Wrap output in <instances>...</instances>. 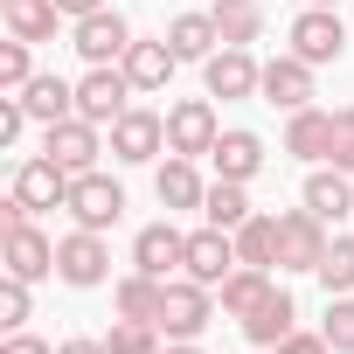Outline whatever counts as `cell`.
<instances>
[{
  "instance_id": "39",
  "label": "cell",
  "mask_w": 354,
  "mask_h": 354,
  "mask_svg": "<svg viewBox=\"0 0 354 354\" xmlns=\"http://www.w3.org/2000/svg\"><path fill=\"white\" fill-rule=\"evenodd\" d=\"M56 8H63L70 21H84V15H97V8H104V0H56Z\"/></svg>"
},
{
  "instance_id": "27",
  "label": "cell",
  "mask_w": 354,
  "mask_h": 354,
  "mask_svg": "<svg viewBox=\"0 0 354 354\" xmlns=\"http://www.w3.org/2000/svg\"><path fill=\"white\" fill-rule=\"evenodd\" d=\"M0 15H8V35L15 42H49L56 35V0H0Z\"/></svg>"
},
{
  "instance_id": "17",
  "label": "cell",
  "mask_w": 354,
  "mask_h": 354,
  "mask_svg": "<svg viewBox=\"0 0 354 354\" xmlns=\"http://www.w3.org/2000/svg\"><path fill=\"white\" fill-rule=\"evenodd\" d=\"M132 264L153 271V278H174V271L188 264V236L174 230V223H146V230L132 236Z\"/></svg>"
},
{
  "instance_id": "28",
  "label": "cell",
  "mask_w": 354,
  "mask_h": 354,
  "mask_svg": "<svg viewBox=\"0 0 354 354\" xmlns=\"http://www.w3.org/2000/svg\"><path fill=\"white\" fill-rule=\"evenodd\" d=\"M292 319H299V306H292V292H271L250 319H243V340L250 347H278L285 333H292Z\"/></svg>"
},
{
  "instance_id": "4",
  "label": "cell",
  "mask_w": 354,
  "mask_h": 354,
  "mask_svg": "<svg viewBox=\"0 0 354 354\" xmlns=\"http://www.w3.org/2000/svg\"><path fill=\"white\" fill-rule=\"evenodd\" d=\"M56 278L77 285V292L104 285V278H111V243H104V230H70V236L56 243Z\"/></svg>"
},
{
  "instance_id": "42",
  "label": "cell",
  "mask_w": 354,
  "mask_h": 354,
  "mask_svg": "<svg viewBox=\"0 0 354 354\" xmlns=\"http://www.w3.org/2000/svg\"><path fill=\"white\" fill-rule=\"evenodd\" d=\"M313 8H340V0H313Z\"/></svg>"
},
{
  "instance_id": "32",
  "label": "cell",
  "mask_w": 354,
  "mask_h": 354,
  "mask_svg": "<svg viewBox=\"0 0 354 354\" xmlns=\"http://www.w3.org/2000/svg\"><path fill=\"white\" fill-rule=\"evenodd\" d=\"M104 347H111V354H160V326H146V319H111Z\"/></svg>"
},
{
  "instance_id": "34",
  "label": "cell",
  "mask_w": 354,
  "mask_h": 354,
  "mask_svg": "<svg viewBox=\"0 0 354 354\" xmlns=\"http://www.w3.org/2000/svg\"><path fill=\"white\" fill-rule=\"evenodd\" d=\"M28 49L35 42H0V91H28V77H35V63H28Z\"/></svg>"
},
{
  "instance_id": "36",
  "label": "cell",
  "mask_w": 354,
  "mask_h": 354,
  "mask_svg": "<svg viewBox=\"0 0 354 354\" xmlns=\"http://www.w3.org/2000/svg\"><path fill=\"white\" fill-rule=\"evenodd\" d=\"M326 167L354 174V104H340V111H333V160H326Z\"/></svg>"
},
{
  "instance_id": "22",
  "label": "cell",
  "mask_w": 354,
  "mask_h": 354,
  "mask_svg": "<svg viewBox=\"0 0 354 354\" xmlns=\"http://www.w3.org/2000/svg\"><path fill=\"white\" fill-rule=\"evenodd\" d=\"M111 306H118V319H146V326H160V306H167V278H153V271H132V278H118Z\"/></svg>"
},
{
  "instance_id": "2",
  "label": "cell",
  "mask_w": 354,
  "mask_h": 354,
  "mask_svg": "<svg viewBox=\"0 0 354 354\" xmlns=\"http://www.w3.org/2000/svg\"><path fill=\"white\" fill-rule=\"evenodd\" d=\"M209 319H216V292H209V285H195L188 271L167 278V306H160V333H167V340H202Z\"/></svg>"
},
{
  "instance_id": "13",
  "label": "cell",
  "mask_w": 354,
  "mask_h": 354,
  "mask_svg": "<svg viewBox=\"0 0 354 354\" xmlns=\"http://www.w3.org/2000/svg\"><path fill=\"white\" fill-rule=\"evenodd\" d=\"M160 146H167V118L160 111H125L118 125H111V153L125 160V167H146V160H160Z\"/></svg>"
},
{
  "instance_id": "5",
  "label": "cell",
  "mask_w": 354,
  "mask_h": 354,
  "mask_svg": "<svg viewBox=\"0 0 354 354\" xmlns=\"http://www.w3.org/2000/svg\"><path fill=\"white\" fill-rule=\"evenodd\" d=\"M70 216H77V230H111L118 216H125V188L111 181V174H77V181H70V202H63Z\"/></svg>"
},
{
  "instance_id": "23",
  "label": "cell",
  "mask_w": 354,
  "mask_h": 354,
  "mask_svg": "<svg viewBox=\"0 0 354 354\" xmlns=\"http://www.w3.org/2000/svg\"><path fill=\"white\" fill-rule=\"evenodd\" d=\"M21 104H28V118L35 125H56V118H77V84H63V77H28V91H21Z\"/></svg>"
},
{
  "instance_id": "29",
  "label": "cell",
  "mask_w": 354,
  "mask_h": 354,
  "mask_svg": "<svg viewBox=\"0 0 354 354\" xmlns=\"http://www.w3.org/2000/svg\"><path fill=\"white\" fill-rule=\"evenodd\" d=\"M230 236H236V257H243V264H257V271L278 264V216H250V223H236Z\"/></svg>"
},
{
  "instance_id": "18",
  "label": "cell",
  "mask_w": 354,
  "mask_h": 354,
  "mask_svg": "<svg viewBox=\"0 0 354 354\" xmlns=\"http://www.w3.org/2000/svg\"><path fill=\"white\" fill-rule=\"evenodd\" d=\"M299 202H306L319 223H340V216H354V174H340V167H313Z\"/></svg>"
},
{
  "instance_id": "1",
  "label": "cell",
  "mask_w": 354,
  "mask_h": 354,
  "mask_svg": "<svg viewBox=\"0 0 354 354\" xmlns=\"http://www.w3.org/2000/svg\"><path fill=\"white\" fill-rule=\"evenodd\" d=\"M132 77L118 70V63H91L84 77H77V118H91V125H118L132 104Z\"/></svg>"
},
{
  "instance_id": "9",
  "label": "cell",
  "mask_w": 354,
  "mask_h": 354,
  "mask_svg": "<svg viewBox=\"0 0 354 354\" xmlns=\"http://www.w3.org/2000/svg\"><path fill=\"white\" fill-rule=\"evenodd\" d=\"M42 153L56 167H70V174H91L97 153H104V139H97L91 118H56V125H42Z\"/></svg>"
},
{
  "instance_id": "15",
  "label": "cell",
  "mask_w": 354,
  "mask_h": 354,
  "mask_svg": "<svg viewBox=\"0 0 354 354\" xmlns=\"http://www.w3.org/2000/svg\"><path fill=\"white\" fill-rule=\"evenodd\" d=\"M0 257H8V278H56V243L35 230V223H21V230H8L0 236Z\"/></svg>"
},
{
  "instance_id": "37",
  "label": "cell",
  "mask_w": 354,
  "mask_h": 354,
  "mask_svg": "<svg viewBox=\"0 0 354 354\" xmlns=\"http://www.w3.org/2000/svg\"><path fill=\"white\" fill-rule=\"evenodd\" d=\"M271 354H333V347H326V333H299V326H292Z\"/></svg>"
},
{
  "instance_id": "26",
  "label": "cell",
  "mask_w": 354,
  "mask_h": 354,
  "mask_svg": "<svg viewBox=\"0 0 354 354\" xmlns=\"http://www.w3.org/2000/svg\"><path fill=\"white\" fill-rule=\"evenodd\" d=\"M153 195H160V209H202V174H195V160H181V153H174L160 174H153Z\"/></svg>"
},
{
  "instance_id": "20",
  "label": "cell",
  "mask_w": 354,
  "mask_h": 354,
  "mask_svg": "<svg viewBox=\"0 0 354 354\" xmlns=\"http://www.w3.org/2000/svg\"><path fill=\"white\" fill-rule=\"evenodd\" d=\"M285 153H292V160H319V167H326V160H333V111H313V104H306V111H292V125H285Z\"/></svg>"
},
{
  "instance_id": "25",
  "label": "cell",
  "mask_w": 354,
  "mask_h": 354,
  "mask_svg": "<svg viewBox=\"0 0 354 354\" xmlns=\"http://www.w3.org/2000/svg\"><path fill=\"white\" fill-rule=\"evenodd\" d=\"M167 42H174V56H181V63H209V56L223 49L216 15H174V21H167Z\"/></svg>"
},
{
  "instance_id": "40",
  "label": "cell",
  "mask_w": 354,
  "mask_h": 354,
  "mask_svg": "<svg viewBox=\"0 0 354 354\" xmlns=\"http://www.w3.org/2000/svg\"><path fill=\"white\" fill-rule=\"evenodd\" d=\"M56 354H111V347H104V340H63Z\"/></svg>"
},
{
  "instance_id": "31",
  "label": "cell",
  "mask_w": 354,
  "mask_h": 354,
  "mask_svg": "<svg viewBox=\"0 0 354 354\" xmlns=\"http://www.w3.org/2000/svg\"><path fill=\"white\" fill-rule=\"evenodd\" d=\"M319 285H326V299H340V292H354V236H333L326 243V257H319V271H313Z\"/></svg>"
},
{
  "instance_id": "6",
  "label": "cell",
  "mask_w": 354,
  "mask_h": 354,
  "mask_svg": "<svg viewBox=\"0 0 354 354\" xmlns=\"http://www.w3.org/2000/svg\"><path fill=\"white\" fill-rule=\"evenodd\" d=\"M340 49H347L340 15H333V8H313V0H306V8L292 15V56H306V63L319 70V63H340Z\"/></svg>"
},
{
  "instance_id": "10",
  "label": "cell",
  "mask_w": 354,
  "mask_h": 354,
  "mask_svg": "<svg viewBox=\"0 0 354 354\" xmlns=\"http://www.w3.org/2000/svg\"><path fill=\"white\" fill-rule=\"evenodd\" d=\"M202 84H209V97H257L264 91V63L250 49H216L202 63Z\"/></svg>"
},
{
  "instance_id": "8",
  "label": "cell",
  "mask_w": 354,
  "mask_h": 354,
  "mask_svg": "<svg viewBox=\"0 0 354 354\" xmlns=\"http://www.w3.org/2000/svg\"><path fill=\"white\" fill-rule=\"evenodd\" d=\"M216 139H223V125H216L209 97H181V104L167 111V153H181V160H202Z\"/></svg>"
},
{
  "instance_id": "33",
  "label": "cell",
  "mask_w": 354,
  "mask_h": 354,
  "mask_svg": "<svg viewBox=\"0 0 354 354\" xmlns=\"http://www.w3.org/2000/svg\"><path fill=\"white\" fill-rule=\"evenodd\" d=\"M319 333H326V347H333V354H354V292L326 299V319H319Z\"/></svg>"
},
{
  "instance_id": "21",
  "label": "cell",
  "mask_w": 354,
  "mask_h": 354,
  "mask_svg": "<svg viewBox=\"0 0 354 354\" xmlns=\"http://www.w3.org/2000/svg\"><path fill=\"white\" fill-rule=\"evenodd\" d=\"M271 292H278V278H271V271H257V264H236V271L216 285V299H223V313H230V319H250Z\"/></svg>"
},
{
  "instance_id": "41",
  "label": "cell",
  "mask_w": 354,
  "mask_h": 354,
  "mask_svg": "<svg viewBox=\"0 0 354 354\" xmlns=\"http://www.w3.org/2000/svg\"><path fill=\"white\" fill-rule=\"evenodd\" d=\"M160 354H202V347H195V340H174V347H160Z\"/></svg>"
},
{
  "instance_id": "14",
  "label": "cell",
  "mask_w": 354,
  "mask_h": 354,
  "mask_svg": "<svg viewBox=\"0 0 354 354\" xmlns=\"http://www.w3.org/2000/svg\"><path fill=\"white\" fill-rule=\"evenodd\" d=\"M70 181H77V174L56 167L49 153H35V160L15 167V195H21L28 209H63V202H70Z\"/></svg>"
},
{
  "instance_id": "16",
  "label": "cell",
  "mask_w": 354,
  "mask_h": 354,
  "mask_svg": "<svg viewBox=\"0 0 354 354\" xmlns=\"http://www.w3.org/2000/svg\"><path fill=\"white\" fill-rule=\"evenodd\" d=\"M209 160H216V181H257V174H264V139L257 132H243V125H230L216 146H209Z\"/></svg>"
},
{
  "instance_id": "19",
  "label": "cell",
  "mask_w": 354,
  "mask_h": 354,
  "mask_svg": "<svg viewBox=\"0 0 354 354\" xmlns=\"http://www.w3.org/2000/svg\"><path fill=\"white\" fill-rule=\"evenodd\" d=\"M174 63H181V56H174V42L160 35V42H139L132 35V49H125V77H132V91H167V77H174Z\"/></svg>"
},
{
  "instance_id": "30",
  "label": "cell",
  "mask_w": 354,
  "mask_h": 354,
  "mask_svg": "<svg viewBox=\"0 0 354 354\" xmlns=\"http://www.w3.org/2000/svg\"><path fill=\"white\" fill-rule=\"evenodd\" d=\"M202 216H209L216 230H236V223H250V195H243V181H209V195H202Z\"/></svg>"
},
{
  "instance_id": "35",
  "label": "cell",
  "mask_w": 354,
  "mask_h": 354,
  "mask_svg": "<svg viewBox=\"0 0 354 354\" xmlns=\"http://www.w3.org/2000/svg\"><path fill=\"white\" fill-rule=\"evenodd\" d=\"M28 278H8V285H0V326H8V333H21L28 326Z\"/></svg>"
},
{
  "instance_id": "7",
  "label": "cell",
  "mask_w": 354,
  "mask_h": 354,
  "mask_svg": "<svg viewBox=\"0 0 354 354\" xmlns=\"http://www.w3.org/2000/svg\"><path fill=\"white\" fill-rule=\"evenodd\" d=\"M70 49H77L84 63H125V49H132V21H125L118 8H97V15L77 21Z\"/></svg>"
},
{
  "instance_id": "12",
  "label": "cell",
  "mask_w": 354,
  "mask_h": 354,
  "mask_svg": "<svg viewBox=\"0 0 354 354\" xmlns=\"http://www.w3.org/2000/svg\"><path fill=\"white\" fill-rule=\"evenodd\" d=\"M257 97H264V104H278V111H306V104H313V63H306V56H292V49H285V56H271V63H264V91H257Z\"/></svg>"
},
{
  "instance_id": "3",
  "label": "cell",
  "mask_w": 354,
  "mask_h": 354,
  "mask_svg": "<svg viewBox=\"0 0 354 354\" xmlns=\"http://www.w3.org/2000/svg\"><path fill=\"white\" fill-rule=\"evenodd\" d=\"M326 223L299 202V209H285L278 216V271H319V257H326Z\"/></svg>"
},
{
  "instance_id": "38",
  "label": "cell",
  "mask_w": 354,
  "mask_h": 354,
  "mask_svg": "<svg viewBox=\"0 0 354 354\" xmlns=\"http://www.w3.org/2000/svg\"><path fill=\"white\" fill-rule=\"evenodd\" d=\"M0 354H56V347L35 340V333H8V347H0Z\"/></svg>"
},
{
  "instance_id": "11",
  "label": "cell",
  "mask_w": 354,
  "mask_h": 354,
  "mask_svg": "<svg viewBox=\"0 0 354 354\" xmlns=\"http://www.w3.org/2000/svg\"><path fill=\"white\" fill-rule=\"evenodd\" d=\"M236 264H243V257H236V236H230V230H216V223H209V230H195V236H188V264H181V271H188L195 285H209V292H216Z\"/></svg>"
},
{
  "instance_id": "24",
  "label": "cell",
  "mask_w": 354,
  "mask_h": 354,
  "mask_svg": "<svg viewBox=\"0 0 354 354\" xmlns=\"http://www.w3.org/2000/svg\"><path fill=\"white\" fill-rule=\"evenodd\" d=\"M216 35H223V49H250L257 35H264V0H216Z\"/></svg>"
}]
</instances>
